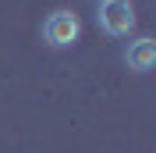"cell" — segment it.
I'll return each mask as SVG.
<instances>
[{
  "label": "cell",
  "instance_id": "1",
  "mask_svg": "<svg viewBox=\"0 0 156 153\" xmlns=\"http://www.w3.org/2000/svg\"><path fill=\"white\" fill-rule=\"evenodd\" d=\"M96 18H99V29L107 36H128L135 29V7H131V0H99Z\"/></svg>",
  "mask_w": 156,
  "mask_h": 153
},
{
  "label": "cell",
  "instance_id": "2",
  "mask_svg": "<svg viewBox=\"0 0 156 153\" xmlns=\"http://www.w3.org/2000/svg\"><path fill=\"white\" fill-rule=\"evenodd\" d=\"M78 32H82V21H78L71 11H53L46 18V25H43V39H46L50 47H57V50L71 47L78 39Z\"/></svg>",
  "mask_w": 156,
  "mask_h": 153
},
{
  "label": "cell",
  "instance_id": "3",
  "mask_svg": "<svg viewBox=\"0 0 156 153\" xmlns=\"http://www.w3.org/2000/svg\"><path fill=\"white\" fill-rule=\"evenodd\" d=\"M128 68H135V71H153L156 68V43L153 39H135L128 47Z\"/></svg>",
  "mask_w": 156,
  "mask_h": 153
}]
</instances>
